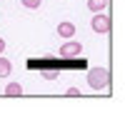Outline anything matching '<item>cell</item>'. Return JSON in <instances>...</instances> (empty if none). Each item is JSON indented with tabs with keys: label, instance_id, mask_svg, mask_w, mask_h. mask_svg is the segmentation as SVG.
Wrapping results in <instances>:
<instances>
[{
	"label": "cell",
	"instance_id": "obj_1",
	"mask_svg": "<svg viewBox=\"0 0 125 115\" xmlns=\"http://www.w3.org/2000/svg\"><path fill=\"white\" fill-rule=\"evenodd\" d=\"M88 85L93 90H105L110 85V70L108 68H90L88 70Z\"/></svg>",
	"mask_w": 125,
	"mask_h": 115
},
{
	"label": "cell",
	"instance_id": "obj_2",
	"mask_svg": "<svg viewBox=\"0 0 125 115\" xmlns=\"http://www.w3.org/2000/svg\"><path fill=\"white\" fill-rule=\"evenodd\" d=\"M90 28H93V33H98V35H105V33H110V18H108L105 13H93Z\"/></svg>",
	"mask_w": 125,
	"mask_h": 115
},
{
	"label": "cell",
	"instance_id": "obj_3",
	"mask_svg": "<svg viewBox=\"0 0 125 115\" xmlns=\"http://www.w3.org/2000/svg\"><path fill=\"white\" fill-rule=\"evenodd\" d=\"M80 53H83V43H80V40L68 38L65 43L60 45V55L62 58H73V55H80Z\"/></svg>",
	"mask_w": 125,
	"mask_h": 115
},
{
	"label": "cell",
	"instance_id": "obj_4",
	"mask_svg": "<svg viewBox=\"0 0 125 115\" xmlns=\"http://www.w3.org/2000/svg\"><path fill=\"white\" fill-rule=\"evenodd\" d=\"M58 38H62V40L75 38V23H70V20H62V23H58Z\"/></svg>",
	"mask_w": 125,
	"mask_h": 115
},
{
	"label": "cell",
	"instance_id": "obj_5",
	"mask_svg": "<svg viewBox=\"0 0 125 115\" xmlns=\"http://www.w3.org/2000/svg\"><path fill=\"white\" fill-rule=\"evenodd\" d=\"M5 95H8V98L23 95V85H20V83H8V85H5Z\"/></svg>",
	"mask_w": 125,
	"mask_h": 115
},
{
	"label": "cell",
	"instance_id": "obj_6",
	"mask_svg": "<svg viewBox=\"0 0 125 115\" xmlns=\"http://www.w3.org/2000/svg\"><path fill=\"white\" fill-rule=\"evenodd\" d=\"M88 8H90V13H103L108 8V0H88Z\"/></svg>",
	"mask_w": 125,
	"mask_h": 115
},
{
	"label": "cell",
	"instance_id": "obj_7",
	"mask_svg": "<svg viewBox=\"0 0 125 115\" xmlns=\"http://www.w3.org/2000/svg\"><path fill=\"white\" fill-rule=\"evenodd\" d=\"M10 73H13V63H10L8 58L0 55V78H8Z\"/></svg>",
	"mask_w": 125,
	"mask_h": 115
},
{
	"label": "cell",
	"instance_id": "obj_8",
	"mask_svg": "<svg viewBox=\"0 0 125 115\" xmlns=\"http://www.w3.org/2000/svg\"><path fill=\"white\" fill-rule=\"evenodd\" d=\"M20 3H23L28 10H38L40 5H43V0H20Z\"/></svg>",
	"mask_w": 125,
	"mask_h": 115
},
{
	"label": "cell",
	"instance_id": "obj_9",
	"mask_svg": "<svg viewBox=\"0 0 125 115\" xmlns=\"http://www.w3.org/2000/svg\"><path fill=\"white\" fill-rule=\"evenodd\" d=\"M65 95H70V98H78V95H80V90H78V88H68V90H65Z\"/></svg>",
	"mask_w": 125,
	"mask_h": 115
},
{
	"label": "cell",
	"instance_id": "obj_10",
	"mask_svg": "<svg viewBox=\"0 0 125 115\" xmlns=\"http://www.w3.org/2000/svg\"><path fill=\"white\" fill-rule=\"evenodd\" d=\"M3 53H5V40L0 38V55H3Z\"/></svg>",
	"mask_w": 125,
	"mask_h": 115
}]
</instances>
